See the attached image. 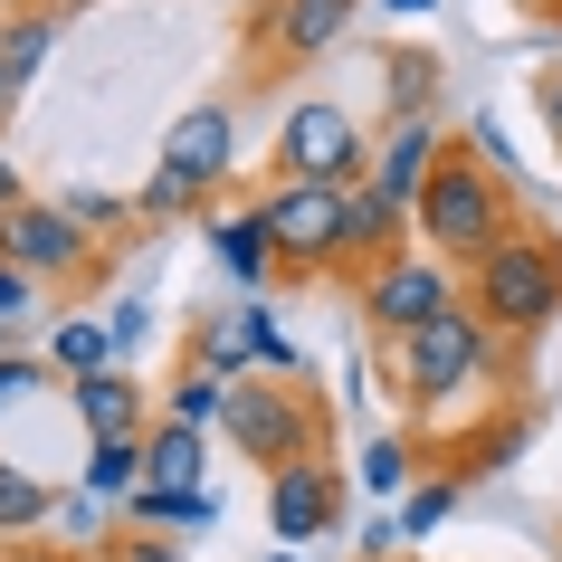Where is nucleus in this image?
<instances>
[{
  "instance_id": "obj_34",
  "label": "nucleus",
  "mask_w": 562,
  "mask_h": 562,
  "mask_svg": "<svg viewBox=\"0 0 562 562\" xmlns=\"http://www.w3.org/2000/svg\"><path fill=\"white\" fill-rule=\"evenodd\" d=\"M30 296H38V277H30V267H10V258H0V315H30Z\"/></svg>"
},
{
  "instance_id": "obj_13",
  "label": "nucleus",
  "mask_w": 562,
  "mask_h": 562,
  "mask_svg": "<svg viewBox=\"0 0 562 562\" xmlns=\"http://www.w3.org/2000/svg\"><path fill=\"white\" fill-rule=\"evenodd\" d=\"M162 162L220 191V181H229V162H238V124H229V105H191V115H172V134H162Z\"/></svg>"
},
{
  "instance_id": "obj_10",
  "label": "nucleus",
  "mask_w": 562,
  "mask_h": 562,
  "mask_svg": "<svg viewBox=\"0 0 562 562\" xmlns=\"http://www.w3.org/2000/svg\"><path fill=\"white\" fill-rule=\"evenodd\" d=\"M344 525V468L334 458H305V468H277L267 476V543H325Z\"/></svg>"
},
{
  "instance_id": "obj_30",
  "label": "nucleus",
  "mask_w": 562,
  "mask_h": 562,
  "mask_svg": "<svg viewBox=\"0 0 562 562\" xmlns=\"http://www.w3.org/2000/svg\"><path fill=\"white\" fill-rule=\"evenodd\" d=\"M38 382H48V362H38V353H0V419L20 411V401H30Z\"/></svg>"
},
{
  "instance_id": "obj_24",
  "label": "nucleus",
  "mask_w": 562,
  "mask_h": 562,
  "mask_svg": "<svg viewBox=\"0 0 562 562\" xmlns=\"http://www.w3.org/2000/svg\"><path fill=\"white\" fill-rule=\"evenodd\" d=\"M391 115H439V58L429 48H391Z\"/></svg>"
},
{
  "instance_id": "obj_25",
  "label": "nucleus",
  "mask_w": 562,
  "mask_h": 562,
  "mask_svg": "<svg viewBox=\"0 0 562 562\" xmlns=\"http://www.w3.org/2000/svg\"><path fill=\"white\" fill-rule=\"evenodd\" d=\"M448 515H458V476H429V486H411V496H401V543H429Z\"/></svg>"
},
{
  "instance_id": "obj_42",
  "label": "nucleus",
  "mask_w": 562,
  "mask_h": 562,
  "mask_svg": "<svg viewBox=\"0 0 562 562\" xmlns=\"http://www.w3.org/2000/svg\"><path fill=\"white\" fill-rule=\"evenodd\" d=\"M553 248H562V238H553Z\"/></svg>"
},
{
  "instance_id": "obj_37",
  "label": "nucleus",
  "mask_w": 562,
  "mask_h": 562,
  "mask_svg": "<svg viewBox=\"0 0 562 562\" xmlns=\"http://www.w3.org/2000/svg\"><path fill=\"white\" fill-rule=\"evenodd\" d=\"M20 325H30V315H0V353H20Z\"/></svg>"
},
{
  "instance_id": "obj_12",
  "label": "nucleus",
  "mask_w": 562,
  "mask_h": 562,
  "mask_svg": "<svg viewBox=\"0 0 562 562\" xmlns=\"http://www.w3.org/2000/svg\"><path fill=\"white\" fill-rule=\"evenodd\" d=\"M67 411L87 419V439H144L153 419H162V401L134 382V362H105L87 382H67Z\"/></svg>"
},
{
  "instance_id": "obj_5",
  "label": "nucleus",
  "mask_w": 562,
  "mask_h": 562,
  "mask_svg": "<svg viewBox=\"0 0 562 562\" xmlns=\"http://www.w3.org/2000/svg\"><path fill=\"white\" fill-rule=\"evenodd\" d=\"M277 181H334V191H362L372 181V124L334 95H296L277 115Z\"/></svg>"
},
{
  "instance_id": "obj_35",
  "label": "nucleus",
  "mask_w": 562,
  "mask_h": 562,
  "mask_svg": "<svg viewBox=\"0 0 562 562\" xmlns=\"http://www.w3.org/2000/svg\"><path fill=\"white\" fill-rule=\"evenodd\" d=\"M20 201H30V181H20V162H10V144H0V220H10Z\"/></svg>"
},
{
  "instance_id": "obj_14",
  "label": "nucleus",
  "mask_w": 562,
  "mask_h": 562,
  "mask_svg": "<svg viewBox=\"0 0 562 562\" xmlns=\"http://www.w3.org/2000/svg\"><path fill=\"white\" fill-rule=\"evenodd\" d=\"M258 334H267V305H220L191 325V362H210L220 382H248L258 372Z\"/></svg>"
},
{
  "instance_id": "obj_8",
  "label": "nucleus",
  "mask_w": 562,
  "mask_h": 562,
  "mask_svg": "<svg viewBox=\"0 0 562 562\" xmlns=\"http://www.w3.org/2000/svg\"><path fill=\"white\" fill-rule=\"evenodd\" d=\"M458 305V267H439L429 248H401L391 267H372V277H353V315L372 325V344H411L429 315H448Z\"/></svg>"
},
{
  "instance_id": "obj_6",
  "label": "nucleus",
  "mask_w": 562,
  "mask_h": 562,
  "mask_svg": "<svg viewBox=\"0 0 562 562\" xmlns=\"http://www.w3.org/2000/svg\"><path fill=\"white\" fill-rule=\"evenodd\" d=\"M267 248H277V277L286 286H315V277H344V191L334 181H267Z\"/></svg>"
},
{
  "instance_id": "obj_38",
  "label": "nucleus",
  "mask_w": 562,
  "mask_h": 562,
  "mask_svg": "<svg viewBox=\"0 0 562 562\" xmlns=\"http://www.w3.org/2000/svg\"><path fill=\"white\" fill-rule=\"evenodd\" d=\"M10 105H20V77H10V67H0V124H10Z\"/></svg>"
},
{
  "instance_id": "obj_15",
  "label": "nucleus",
  "mask_w": 562,
  "mask_h": 562,
  "mask_svg": "<svg viewBox=\"0 0 562 562\" xmlns=\"http://www.w3.org/2000/svg\"><path fill=\"white\" fill-rule=\"evenodd\" d=\"M124 525L134 533H210L220 525V496L210 486H134L124 496Z\"/></svg>"
},
{
  "instance_id": "obj_2",
  "label": "nucleus",
  "mask_w": 562,
  "mask_h": 562,
  "mask_svg": "<svg viewBox=\"0 0 562 562\" xmlns=\"http://www.w3.org/2000/svg\"><path fill=\"white\" fill-rule=\"evenodd\" d=\"M515 229H525V220H515V181H496L468 144H448V162L429 172V191H419V210H411V238L439 267L468 277V267L486 258L496 238H515Z\"/></svg>"
},
{
  "instance_id": "obj_7",
  "label": "nucleus",
  "mask_w": 562,
  "mask_h": 562,
  "mask_svg": "<svg viewBox=\"0 0 562 562\" xmlns=\"http://www.w3.org/2000/svg\"><path fill=\"white\" fill-rule=\"evenodd\" d=\"M0 258L30 267L38 286H95V277H105V238H95L67 201H20L0 220Z\"/></svg>"
},
{
  "instance_id": "obj_23",
  "label": "nucleus",
  "mask_w": 562,
  "mask_h": 562,
  "mask_svg": "<svg viewBox=\"0 0 562 562\" xmlns=\"http://www.w3.org/2000/svg\"><path fill=\"white\" fill-rule=\"evenodd\" d=\"M48 515H58V496H48V486H38L30 468H10V458H0V543H20V533H38Z\"/></svg>"
},
{
  "instance_id": "obj_19",
  "label": "nucleus",
  "mask_w": 562,
  "mask_h": 562,
  "mask_svg": "<svg viewBox=\"0 0 562 562\" xmlns=\"http://www.w3.org/2000/svg\"><path fill=\"white\" fill-rule=\"evenodd\" d=\"M48 48H58V10H10V20H0V67H10L20 87L48 67Z\"/></svg>"
},
{
  "instance_id": "obj_40",
  "label": "nucleus",
  "mask_w": 562,
  "mask_h": 562,
  "mask_svg": "<svg viewBox=\"0 0 562 562\" xmlns=\"http://www.w3.org/2000/svg\"><path fill=\"white\" fill-rule=\"evenodd\" d=\"M267 562H296V553H286V543H277V553H267Z\"/></svg>"
},
{
  "instance_id": "obj_20",
  "label": "nucleus",
  "mask_w": 562,
  "mask_h": 562,
  "mask_svg": "<svg viewBox=\"0 0 562 562\" xmlns=\"http://www.w3.org/2000/svg\"><path fill=\"white\" fill-rule=\"evenodd\" d=\"M134 486H144V439H87V496L124 505Z\"/></svg>"
},
{
  "instance_id": "obj_4",
  "label": "nucleus",
  "mask_w": 562,
  "mask_h": 562,
  "mask_svg": "<svg viewBox=\"0 0 562 562\" xmlns=\"http://www.w3.org/2000/svg\"><path fill=\"white\" fill-rule=\"evenodd\" d=\"M382 362H391V391H401L411 411H448V401H468V391L496 372V334L476 325L468 296H458L448 315H429L411 344H382Z\"/></svg>"
},
{
  "instance_id": "obj_31",
  "label": "nucleus",
  "mask_w": 562,
  "mask_h": 562,
  "mask_svg": "<svg viewBox=\"0 0 562 562\" xmlns=\"http://www.w3.org/2000/svg\"><path fill=\"white\" fill-rule=\"evenodd\" d=\"M105 334H115V362H124V353H134V344L153 334V305H134V296H124V305H105Z\"/></svg>"
},
{
  "instance_id": "obj_18",
  "label": "nucleus",
  "mask_w": 562,
  "mask_h": 562,
  "mask_svg": "<svg viewBox=\"0 0 562 562\" xmlns=\"http://www.w3.org/2000/svg\"><path fill=\"white\" fill-rule=\"evenodd\" d=\"M229 391L238 382H220L210 362H181V382L162 391V419H181V429H220V419H229Z\"/></svg>"
},
{
  "instance_id": "obj_32",
  "label": "nucleus",
  "mask_w": 562,
  "mask_h": 562,
  "mask_svg": "<svg viewBox=\"0 0 562 562\" xmlns=\"http://www.w3.org/2000/svg\"><path fill=\"white\" fill-rule=\"evenodd\" d=\"M67 210H77V220H87L95 238H105V229H124V220H134V201H105V191H77V201H67Z\"/></svg>"
},
{
  "instance_id": "obj_1",
  "label": "nucleus",
  "mask_w": 562,
  "mask_h": 562,
  "mask_svg": "<svg viewBox=\"0 0 562 562\" xmlns=\"http://www.w3.org/2000/svg\"><path fill=\"white\" fill-rule=\"evenodd\" d=\"M458 296H468V315L496 334L505 353H525V344H543L562 325V248L543 229H515L458 277Z\"/></svg>"
},
{
  "instance_id": "obj_22",
  "label": "nucleus",
  "mask_w": 562,
  "mask_h": 562,
  "mask_svg": "<svg viewBox=\"0 0 562 562\" xmlns=\"http://www.w3.org/2000/svg\"><path fill=\"white\" fill-rule=\"evenodd\" d=\"M201 201H210V181L172 172V162H153V181L134 191V220H144V229H172V220H191Z\"/></svg>"
},
{
  "instance_id": "obj_11",
  "label": "nucleus",
  "mask_w": 562,
  "mask_h": 562,
  "mask_svg": "<svg viewBox=\"0 0 562 562\" xmlns=\"http://www.w3.org/2000/svg\"><path fill=\"white\" fill-rule=\"evenodd\" d=\"M439 162H448L439 115H391L382 134H372V191H382L391 210H419V191H429Z\"/></svg>"
},
{
  "instance_id": "obj_17",
  "label": "nucleus",
  "mask_w": 562,
  "mask_h": 562,
  "mask_svg": "<svg viewBox=\"0 0 562 562\" xmlns=\"http://www.w3.org/2000/svg\"><path fill=\"white\" fill-rule=\"evenodd\" d=\"M210 429H181V419H153L144 429V486H210Z\"/></svg>"
},
{
  "instance_id": "obj_39",
  "label": "nucleus",
  "mask_w": 562,
  "mask_h": 562,
  "mask_svg": "<svg viewBox=\"0 0 562 562\" xmlns=\"http://www.w3.org/2000/svg\"><path fill=\"white\" fill-rule=\"evenodd\" d=\"M382 10H401V20H419V10H439V0H382Z\"/></svg>"
},
{
  "instance_id": "obj_27",
  "label": "nucleus",
  "mask_w": 562,
  "mask_h": 562,
  "mask_svg": "<svg viewBox=\"0 0 562 562\" xmlns=\"http://www.w3.org/2000/svg\"><path fill=\"white\" fill-rule=\"evenodd\" d=\"M48 525L67 533V553H95V543H105V505L77 486V496H58V515H48Z\"/></svg>"
},
{
  "instance_id": "obj_26",
  "label": "nucleus",
  "mask_w": 562,
  "mask_h": 562,
  "mask_svg": "<svg viewBox=\"0 0 562 562\" xmlns=\"http://www.w3.org/2000/svg\"><path fill=\"white\" fill-rule=\"evenodd\" d=\"M411 439H372L362 448V486H372V496H411Z\"/></svg>"
},
{
  "instance_id": "obj_21",
  "label": "nucleus",
  "mask_w": 562,
  "mask_h": 562,
  "mask_svg": "<svg viewBox=\"0 0 562 562\" xmlns=\"http://www.w3.org/2000/svg\"><path fill=\"white\" fill-rule=\"evenodd\" d=\"M115 362V334H105V315H77V325L48 334V372H67V382H87V372H105Z\"/></svg>"
},
{
  "instance_id": "obj_41",
  "label": "nucleus",
  "mask_w": 562,
  "mask_h": 562,
  "mask_svg": "<svg viewBox=\"0 0 562 562\" xmlns=\"http://www.w3.org/2000/svg\"><path fill=\"white\" fill-rule=\"evenodd\" d=\"M30 10H58V0H30Z\"/></svg>"
},
{
  "instance_id": "obj_29",
  "label": "nucleus",
  "mask_w": 562,
  "mask_h": 562,
  "mask_svg": "<svg viewBox=\"0 0 562 562\" xmlns=\"http://www.w3.org/2000/svg\"><path fill=\"white\" fill-rule=\"evenodd\" d=\"M468 153H476L496 181H515V144H505V124H496V115H468Z\"/></svg>"
},
{
  "instance_id": "obj_16",
  "label": "nucleus",
  "mask_w": 562,
  "mask_h": 562,
  "mask_svg": "<svg viewBox=\"0 0 562 562\" xmlns=\"http://www.w3.org/2000/svg\"><path fill=\"white\" fill-rule=\"evenodd\" d=\"M201 238H210V258L229 267L238 286H267V277H277V248H267V220H258V201H248V210H220V220H210Z\"/></svg>"
},
{
  "instance_id": "obj_28",
  "label": "nucleus",
  "mask_w": 562,
  "mask_h": 562,
  "mask_svg": "<svg viewBox=\"0 0 562 562\" xmlns=\"http://www.w3.org/2000/svg\"><path fill=\"white\" fill-rule=\"evenodd\" d=\"M95 562H191V553H181V533H134L124 525V533L95 543Z\"/></svg>"
},
{
  "instance_id": "obj_9",
  "label": "nucleus",
  "mask_w": 562,
  "mask_h": 562,
  "mask_svg": "<svg viewBox=\"0 0 562 562\" xmlns=\"http://www.w3.org/2000/svg\"><path fill=\"white\" fill-rule=\"evenodd\" d=\"M362 0H248V67H315L353 38Z\"/></svg>"
},
{
  "instance_id": "obj_36",
  "label": "nucleus",
  "mask_w": 562,
  "mask_h": 562,
  "mask_svg": "<svg viewBox=\"0 0 562 562\" xmlns=\"http://www.w3.org/2000/svg\"><path fill=\"white\" fill-rule=\"evenodd\" d=\"M515 10H525V20H553V30H562V0H515Z\"/></svg>"
},
{
  "instance_id": "obj_33",
  "label": "nucleus",
  "mask_w": 562,
  "mask_h": 562,
  "mask_svg": "<svg viewBox=\"0 0 562 562\" xmlns=\"http://www.w3.org/2000/svg\"><path fill=\"white\" fill-rule=\"evenodd\" d=\"M533 105H543V124H553V144H562V58L533 67Z\"/></svg>"
},
{
  "instance_id": "obj_3",
  "label": "nucleus",
  "mask_w": 562,
  "mask_h": 562,
  "mask_svg": "<svg viewBox=\"0 0 562 562\" xmlns=\"http://www.w3.org/2000/svg\"><path fill=\"white\" fill-rule=\"evenodd\" d=\"M220 439H229L248 468L277 476V468H305V458H334V411L305 382H267V372H248V382L229 391Z\"/></svg>"
}]
</instances>
